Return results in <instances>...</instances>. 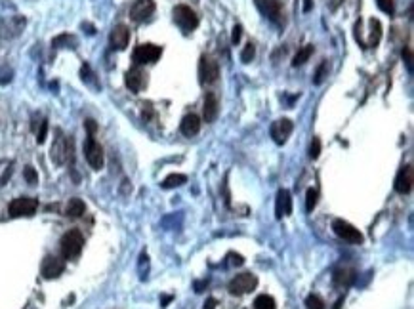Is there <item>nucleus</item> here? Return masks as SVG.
<instances>
[{
  "mask_svg": "<svg viewBox=\"0 0 414 309\" xmlns=\"http://www.w3.org/2000/svg\"><path fill=\"white\" fill-rule=\"evenodd\" d=\"M84 246V237L78 229H71L61 237V254L65 260H73L80 254Z\"/></svg>",
  "mask_w": 414,
  "mask_h": 309,
  "instance_id": "f257e3e1",
  "label": "nucleus"
},
{
  "mask_svg": "<svg viewBox=\"0 0 414 309\" xmlns=\"http://www.w3.org/2000/svg\"><path fill=\"white\" fill-rule=\"evenodd\" d=\"M172 13H174V21H176V25H178L183 32H191L199 27V17H197V13H195L189 6L180 4V6L174 8Z\"/></svg>",
  "mask_w": 414,
  "mask_h": 309,
  "instance_id": "f03ea898",
  "label": "nucleus"
},
{
  "mask_svg": "<svg viewBox=\"0 0 414 309\" xmlns=\"http://www.w3.org/2000/svg\"><path fill=\"white\" fill-rule=\"evenodd\" d=\"M220 78V65L208 55H201L199 59V82L201 84H214Z\"/></svg>",
  "mask_w": 414,
  "mask_h": 309,
  "instance_id": "7ed1b4c3",
  "label": "nucleus"
},
{
  "mask_svg": "<svg viewBox=\"0 0 414 309\" xmlns=\"http://www.w3.org/2000/svg\"><path fill=\"white\" fill-rule=\"evenodd\" d=\"M160 55H162V48L157 44H139L138 48L132 53V59L134 63L145 65V63H155L159 61Z\"/></svg>",
  "mask_w": 414,
  "mask_h": 309,
  "instance_id": "20e7f679",
  "label": "nucleus"
},
{
  "mask_svg": "<svg viewBox=\"0 0 414 309\" xmlns=\"http://www.w3.org/2000/svg\"><path fill=\"white\" fill-rule=\"evenodd\" d=\"M52 159L55 164H63L73 159V141L71 138H63L61 132H57V139L52 145Z\"/></svg>",
  "mask_w": 414,
  "mask_h": 309,
  "instance_id": "39448f33",
  "label": "nucleus"
},
{
  "mask_svg": "<svg viewBox=\"0 0 414 309\" xmlns=\"http://www.w3.org/2000/svg\"><path fill=\"white\" fill-rule=\"evenodd\" d=\"M332 231L338 235L340 239H344L346 243H350V245H361L363 243L361 231L357 227H353L351 224H348V222H344V220H334L332 222Z\"/></svg>",
  "mask_w": 414,
  "mask_h": 309,
  "instance_id": "423d86ee",
  "label": "nucleus"
},
{
  "mask_svg": "<svg viewBox=\"0 0 414 309\" xmlns=\"http://www.w3.org/2000/svg\"><path fill=\"white\" fill-rule=\"evenodd\" d=\"M258 287V277L252 275V273H241L229 283V292L233 296H243V294H248L252 292L254 288Z\"/></svg>",
  "mask_w": 414,
  "mask_h": 309,
  "instance_id": "0eeeda50",
  "label": "nucleus"
},
{
  "mask_svg": "<svg viewBox=\"0 0 414 309\" xmlns=\"http://www.w3.org/2000/svg\"><path fill=\"white\" fill-rule=\"evenodd\" d=\"M84 155H86L88 164H90L94 170H101V168H103V160H105L103 159V149H101V145L97 143L94 136H88V138H86Z\"/></svg>",
  "mask_w": 414,
  "mask_h": 309,
  "instance_id": "6e6552de",
  "label": "nucleus"
},
{
  "mask_svg": "<svg viewBox=\"0 0 414 309\" xmlns=\"http://www.w3.org/2000/svg\"><path fill=\"white\" fill-rule=\"evenodd\" d=\"M38 208V201L29 199V197H21V199H15L11 201L8 206V212L11 218H23V216H32Z\"/></svg>",
  "mask_w": 414,
  "mask_h": 309,
  "instance_id": "1a4fd4ad",
  "label": "nucleus"
},
{
  "mask_svg": "<svg viewBox=\"0 0 414 309\" xmlns=\"http://www.w3.org/2000/svg\"><path fill=\"white\" fill-rule=\"evenodd\" d=\"M292 130H294V124H292L290 118H279V120H275L271 124V130L269 132H271V138H273V141H275L277 145H283L290 138Z\"/></svg>",
  "mask_w": 414,
  "mask_h": 309,
  "instance_id": "9d476101",
  "label": "nucleus"
},
{
  "mask_svg": "<svg viewBox=\"0 0 414 309\" xmlns=\"http://www.w3.org/2000/svg\"><path fill=\"white\" fill-rule=\"evenodd\" d=\"M153 11H155V2L153 0H136L130 8V17H132V21L141 23L149 19L153 15Z\"/></svg>",
  "mask_w": 414,
  "mask_h": 309,
  "instance_id": "9b49d317",
  "label": "nucleus"
},
{
  "mask_svg": "<svg viewBox=\"0 0 414 309\" xmlns=\"http://www.w3.org/2000/svg\"><path fill=\"white\" fill-rule=\"evenodd\" d=\"M413 185H414L413 164H407L405 168L399 170L397 178H395V191L401 193V195H407V193L413 191Z\"/></svg>",
  "mask_w": 414,
  "mask_h": 309,
  "instance_id": "f8f14e48",
  "label": "nucleus"
},
{
  "mask_svg": "<svg viewBox=\"0 0 414 309\" xmlns=\"http://www.w3.org/2000/svg\"><path fill=\"white\" fill-rule=\"evenodd\" d=\"M63 269H65L63 262L55 256H46L42 262V267H40L44 279H57L63 273Z\"/></svg>",
  "mask_w": 414,
  "mask_h": 309,
  "instance_id": "ddd939ff",
  "label": "nucleus"
},
{
  "mask_svg": "<svg viewBox=\"0 0 414 309\" xmlns=\"http://www.w3.org/2000/svg\"><path fill=\"white\" fill-rule=\"evenodd\" d=\"M218 113H220V101H218V96L208 92L204 96V103H202V117L206 122H214L218 118Z\"/></svg>",
  "mask_w": 414,
  "mask_h": 309,
  "instance_id": "4468645a",
  "label": "nucleus"
},
{
  "mask_svg": "<svg viewBox=\"0 0 414 309\" xmlns=\"http://www.w3.org/2000/svg\"><path fill=\"white\" fill-rule=\"evenodd\" d=\"M256 6L260 8V11L267 15L271 21H279L281 17V10H283V2L281 0H256Z\"/></svg>",
  "mask_w": 414,
  "mask_h": 309,
  "instance_id": "2eb2a0df",
  "label": "nucleus"
},
{
  "mask_svg": "<svg viewBox=\"0 0 414 309\" xmlns=\"http://www.w3.org/2000/svg\"><path fill=\"white\" fill-rule=\"evenodd\" d=\"M109 42L115 50H124L130 42V31H128L126 25H117L113 31H111V36H109Z\"/></svg>",
  "mask_w": 414,
  "mask_h": 309,
  "instance_id": "dca6fc26",
  "label": "nucleus"
},
{
  "mask_svg": "<svg viewBox=\"0 0 414 309\" xmlns=\"http://www.w3.org/2000/svg\"><path fill=\"white\" fill-rule=\"evenodd\" d=\"M292 212V197L287 189H281L277 193V203H275V216L281 220L283 216H288Z\"/></svg>",
  "mask_w": 414,
  "mask_h": 309,
  "instance_id": "f3484780",
  "label": "nucleus"
},
{
  "mask_svg": "<svg viewBox=\"0 0 414 309\" xmlns=\"http://www.w3.org/2000/svg\"><path fill=\"white\" fill-rule=\"evenodd\" d=\"M180 130H181V134H183L185 138H193V136H197V134H199V130H201V118L197 117V115H193V113L185 115V117L181 118Z\"/></svg>",
  "mask_w": 414,
  "mask_h": 309,
  "instance_id": "a211bd4d",
  "label": "nucleus"
},
{
  "mask_svg": "<svg viewBox=\"0 0 414 309\" xmlns=\"http://www.w3.org/2000/svg\"><path fill=\"white\" fill-rule=\"evenodd\" d=\"M124 82H126L128 90H132V92H139L143 86H145V73L139 69V67H134V69H130L126 73V76H124Z\"/></svg>",
  "mask_w": 414,
  "mask_h": 309,
  "instance_id": "6ab92c4d",
  "label": "nucleus"
},
{
  "mask_svg": "<svg viewBox=\"0 0 414 309\" xmlns=\"http://www.w3.org/2000/svg\"><path fill=\"white\" fill-rule=\"evenodd\" d=\"M84 212H86V204H84V201H80V199H71L69 204H67V208H65L67 218H73V220L80 218Z\"/></svg>",
  "mask_w": 414,
  "mask_h": 309,
  "instance_id": "aec40b11",
  "label": "nucleus"
},
{
  "mask_svg": "<svg viewBox=\"0 0 414 309\" xmlns=\"http://www.w3.org/2000/svg\"><path fill=\"white\" fill-rule=\"evenodd\" d=\"M369 25H371V38L367 42V48H374V46H378L380 38H382V23L372 17L371 21H369Z\"/></svg>",
  "mask_w": 414,
  "mask_h": 309,
  "instance_id": "412c9836",
  "label": "nucleus"
},
{
  "mask_svg": "<svg viewBox=\"0 0 414 309\" xmlns=\"http://www.w3.org/2000/svg\"><path fill=\"white\" fill-rule=\"evenodd\" d=\"M353 281H355V271L351 269H338L334 273V285L338 287H350Z\"/></svg>",
  "mask_w": 414,
  "mask_h": 309,
  "instance_id": "4be33fe9",
  "label": "nucleus"
},
{
  "mask_svg": "<svg viewBox=\"0 0 414 309\" xmlns=\"http://www.w3.org/2000/svg\"><path fill=\"white\" fill-rule=\"evenodd\" d=\"M187 181V176L185 174H170V176H166L164 180H162V187L164 189H174V187H180V185H183Z\"/></svg>",
  "mask_w": 414,
  "mask_h": 309,
  "instance_id": "5701e85b",
  "label": "nucleus"
},
{
  "mask_svg": "<svg viewBox=\"0 0 414 309\" xmlns=\"http://www.w3.org/2000/svg\"><path fill=\"white\" fill-rule=\"evenodd\" d=\"M311 53H313V46H311V44L304 46V48H300V50H298V53L294 55V59H292V65H294V67H300V65H304L309 59V57H311Z\"/></svg>",
  "mask_w": 414,
  "mask_h": 309,
  "instance_id": "b1692460",
  "label": "nucleus"
},
{
  "mask_svg": "<svg viewBox=\"0 0 414 309\" xmlns=\"http://www.w3.org/2000/svg\"><path fill=\"white\" fill-rule=\"evenodd\" d=\"M52 46L53 48H61V46H67V48H74L76 46V38H74L73 34H59V36H55L52 40Z\"/></svg>",
  "mask_w": 414,
  "mask_h": 309,
  "instance_id": "393cba45",
  "label": "nucleus"
},
{
  "mask_svg": "<svg viewBox=\"0 0 414 309\" xmlns=\"http://www.w3.org/2000/svg\"><path fill=\"white\" fill-rule=\"evenodd\" d=\"M254 309H277V304L271 296L260 294V296L254 300Z\"/></svg>",
  "mask_w": 414,
  "mask_h": 309,
  "instance_id": "a878e982",
  "label": "nucleus"
},
{
  "mask_svg": "<svg viewBox=\"0 0 414 309\" xmlns=\"http://www.w3.org/2000/svg\"><path fill=\"white\" fill-rule=\"evenodd\" d=\"M254 55H256V46L252 42L246 44V46L243 48V52H241V61H243V63H250V61L254 59Z\"/></svg>",
  "mask_w": 414,
  "mask_h": 309,
  "instance_id": "bb28decb",
  "label": "nucleus"
},
{
  "mask_svg": "<svg viewBox=\"0 0 414 309\" xmlns=\"http://www.w3.org/2000/svg\"><path fill=\"white\" fill-rule=\"evenodd\" d=\"M317 199H319V193L315 189H308V195H306V210L308 212H311L317 206Z\"/></svg>",
  "mask_w": 414,
  "mask_h": 309,
  "instance_id": "cd10ccee",
  "label": "nucleus"
},
{
  "mask_svg": "<svg viewBox=\"0 0 414 309\" xmlns=\"http://www.w3.org/2000/svg\"><path fill=\"white\" fill-rule=\"evenodd\" d=\"M306 308L308 309H325V302L319 298V296H315V294H311V296L306 298Z\"/></svg>",
  "mask_w": 414,
  "mask_h": 309,
  "instance_id": "c85d7f7f",
  "label": "nucleus"
},
{
  "mask_svg": "<svg viewBox=\"0 0 414 309\" xmlns=\"http://www.w3.org/2000/svg\"><path fill=\"white\" fill-rule=\"evenodd\" d=\"M327 71H329V63L327 61H323V63L319 65L317 73H315V76H313V82L315 84H321L323 80H325V75H327Z\"/></svg>",
  "mask_w": 414,
  "mask_h": 309,
  "instance_id": "c756f323",
  "label": "nucleus"
},
{
  "mask_svg": "<svg viewBox=\"0 0 414 309\" xmlns=\"http://www.w3.org/2000/svg\"><path fill=\"white\" fill-rule=\"evenodd\" d=\"M378 2V8L384 11V13H388V15H393V10H395V4H393V0H376Z\"/></svg>",
  "mask_w": 414,
  "mask_h": 309,
  "instance_id": "7c9ffc66",
  "label": "nucleus"
},
{
  "mask_svg": "<svg viewBox=\"0 0 414 309\" xmlns=\"http://www.w3.org/2000/svg\"><path fill=\"white\" fill-rule=\"evenodd\" d=\"M319 155H321V139L313 138L311 139V147H309V157L315 160L319 159Z\"/></svg>",
  "mask_w": 414,
  "mask_h": 309,
  "instance_id": "2f4dec72",
  "label": "nucleus"
},
{
  "mask_svg": "<svg viewBox=\"0 0 414 309\" xmlns=\"http://www.w3.org/2000/svg\"><path fill=\"white\" fill-rule=\"evenodd\" d=\"M23 176H25V180L29 181V183H36V181H38V174H36V170H34L32 166H25Z\"/></svg>",
  "mask_w": 414,
  "mask_h": 309,
  "instance_id": "473e14b6",
  "label": "nucleus"
},
{
  "mask_svg": "<svg viewBox=\"0 0 414 309\" xmlns=\"http://www.w3.org/2000/svg\"><path fill=\"white\" fill-rule=\"evenodd\" d=\"M241 36H243V27H241V25H235L233 32H231V42L237 46V44L241 42Z\"/></svg>",
  "mask_w": 414,
  "mask_h": 309,
  "instance_id": "72a5a7b5",
  "label": "nucleus"
},
{
  "mask_svg": "<svg viewBox=\"0 0 414 309\" xmlns=\"http://www.w3.org/2000/svg\"><path fill=\"white\" fill-rule=\"evenodd\" d=\"M46 134H48V120H42L40 132H38V136H36V141H38V143H44V141H46Z\"/></svg>",
  "mask_w": 414,
  "mask_h": 309,
  "instance_id": "f704fd0d",
  "label": "nucleus"
},
{
  "mask_svg": "<svg viewBox=\"0 0 414 309\" xmlns=\"http://www.w3.org/2000/svg\"><path fill=\"white\" fill-rule=\"evenodd\" d=\"M403 59L405 63H407V67H409V71H413V50L409 46L403 50Z\"/></svg>",
  "mask_w": 414,
  "mask_h": 309,
  "instance_id": "c9c22d12",
  "label": "nucleus"
},
{
  "mask_svg": "<svg viewBox=\"0 0 414 309\" xmlns=\"http://www.w3.org/2000/svg\"><path fill=\"white\" fill-rule=\"evenodd\" d=\"M84 126H86V130H88V136H94L96 134V130H97V126H96V120H92V118H88L84 122Z\"/></svg>",
  "mask_w": 414,
  "mask_h": 309,
  "instance_id": "e433bc0d",
  "label": "nucleus"
},
{
  "mask_svg": "<svg viewBox=\"0 0 414 309\" xmlns=\"http://www.w3.org/2000/svg\"><path fill=\"white\" fill-rule=\"evenodd\" d=\"M216 306H218V300L216 298H208L204 302V309H216Z\"/></svg>",
  "mask_w": 414,
  "mask_h": 309,
  "instance_id": "4c0bfd02",
  "label": "nucleus"
},
{
  "mask_svg": "<svg viewBox=\"0 0 414 309\" xmlns=\"http://www.w3.org/2000/svg\"><path fill=\"white\" fill-rule=\"evenodd\" d=\"M311 8H313V0H304V11H306V13H309V11H311Z\"/></svg>",
  "mask_w": 414,
  "mask_h": 309,
  "instance_id": "58836bf2",
  "label": "nucleus"
},
{
  "mask_svg": "<svg viewBox=\"0 0 414 309\" xmlns=\"http://www.w3.org/2000/svg\"><path fill=\"white\" fill-rule=\"evenodd\" d=\"M82 27H84L86 31H88V34H94V32H96V29H94V27H92V25H88V23H84V25H82Z\"/></svg>",
  "mask_w": 414,
  "mask_h": 309,
  "instance_id": "ea45409f",
  "label": "nucleus"
},
{
  "mask_svg": "<svg viewBox=\"0 0 414 309\" xmlns=\"http://www.w3.org/2000/svg\"><path fill=\"white\" fill-rule=\"evenodd\" d=\"M170 296H166V298H162V306H166V304H168V302H170Z\"/></svg>",
  "mask_w": 414,
  "mask_h": 309,
  "instance_id": "a19ab883",
  "label": "nucleus"
}]
</instances>
